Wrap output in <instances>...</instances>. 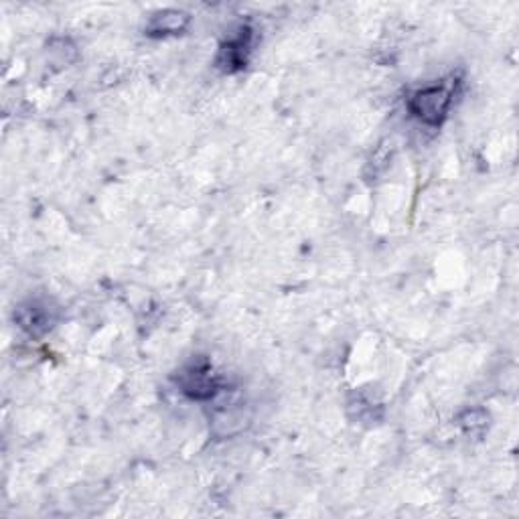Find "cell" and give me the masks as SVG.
<instances>
[{
  "label": "cell",
  "instance_id": "cell-2",
  "mask_svg": "<svg viewBox=\"0 0 519 519\" xmlns=\"http://www.w3.org/2000/svg\"><path fill=\"white\" fill-rule=\"evenodd\" d=\"M179 390L197 402L211 400L221 392V380L207 359H193L177 376Z\"/></svg>",
  "mask_w": 519,
  "mask_h": 519
},
{
  "label": "cell",
  "instance_id": "cell-6",
  "mask_svg": "<svg viewBox=\"0 0 519 519\" xmlns=\"http://www.w3.org/2000/svg\"><path fill=\"white\" fill-rule=\"evenodd\" d=\"M250 418L244 410V404H230L226 408H217L211 416V432L219 438H232L248 426Z\"/></svg>",
  "mask_w": 519,
  "mask_h": 519
},
{
  "label": "cell",
  "instance_id": "cell-7",
  "mask_svg": "<svg viewBox=\"0 0 519 519\" xmlns=\"http://www.w3.org/2000/svg\"><path fill=\"white\" fill-rule=\"evenodd\" d=\"M459 424L467 436L481 438L489 430V414L483 408H469L459 416Z\"/></svg>",
  "mask_w": 519,
  "mask_h": 519
},
{
  "label": "cell",
  "instance_id": "cell-1",
  "mask_svg": "<svg viewBox=\"0 0 519 519\" xmlns=\"http://www.w3.org/2000/svg\"><path fill=\"white\" fill-rule=\"evenodd\" d=\"M455 104V86L453 84H430L424 86L408 98L410 114L426 124V126H440L449 118L451 108Z\"/></svg>",
  "mask_w": 519,
  "mask_h": 519
},
{
  "label": "cell",
  "instance_id": "cell-3",
  "mask_svg": "<svg viewBox=\"0 0 519 519\" xmlns=\"http://www.w3.org/2000/svg\"><path fill=\"white\" fill-rule=\"evenodd\" d=\"M254 47V31L250 27H240L234 35H230L219 45L215 65L224 73H238L246 69Z\"/></svg>",
  "mask_w": 519,
  "mask_h": 519
},
{
  "label": "cell",
  "instance_id": "cell-5",
  "mask_svg": "<svg viewBox=\"0 0 519 519\" xmlns=\"http://www.w3.org/2000/svg\"><path fill=\"white\" fill-rule=\"evenodd\" d=\"M191 25V15L179 9H165L155 13L151 19H148L144 33L148 37L155 39H163V37H175V35H183Z\"/></svg>",
  "mask_w": 519,
  "mask_h": 519
},
{
  "label": "cell",
  "instance_id": "cell-4",
  "mask_svg": "<svg viewBox=\"0 0 519 519\" xmlns=\"http://www.w3.org/2000/svg\"><path fill=\"white\" fill-rule=\"evenodd\" d=\"M17 325L31 337H41L53 329L57 321V309L47 299H29L15 311Z\"/></svg>",
  "mask_w": 519,
  "mask_h": 519
}]
</instances>
